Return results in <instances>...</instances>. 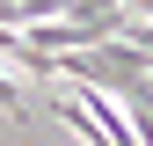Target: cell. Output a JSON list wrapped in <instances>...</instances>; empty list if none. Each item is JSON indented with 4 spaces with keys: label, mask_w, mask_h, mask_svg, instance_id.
Instances as JSON below:
<instances>
[{
    "label": "cell",
    "mask_w": 153,
    "mask_h": 146,
    "mask_svg": "<svg viewBox=\"0 0 153 146\" xmlns=\"http://www.w3.org/2000/svg\"><path fill=\"white\" fill-rule=\"evenodd\" d=\"M0 117H22V88H15L7 73H0Z\"/></svg>",
    "instance_id": "obj_1"
}]
</instances>
